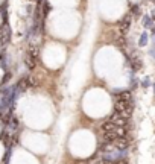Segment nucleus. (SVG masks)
Wrapping results in <instances>:
<instances>
[{
  "instance_id": "f257e3e1",
  "label": "nucleus",
  "mask_w": 155,
  "mask_h": 164,
  "mask_svg": "<svg viewBox=\"0 0 155 164\" xmlns=\"http://www.w3.org/2000/svg\"><path fill=\"white\" fill-rule=\"evenodd\" d=\"M128 24H129V18H128V17H125V18H123V21H122V32H123V34L126 32Z\"/></svg>"
}]
</instances>
